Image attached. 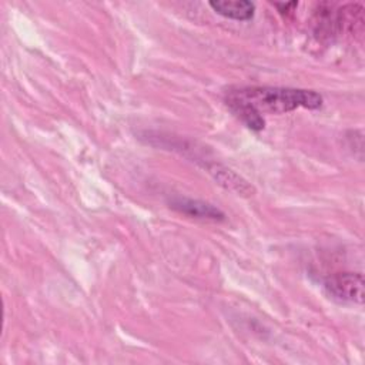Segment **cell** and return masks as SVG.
Listing matches in <instances>:
<instances>
[{
  "label": "cell",
  "mask_w": 365,
  "mask_h": 365,
  "mask_svg": "<svg viewBox=\"0 0 365 365\" xmlns=\"http://www.w3.org/2000/svg\"><path fill=\"white\" fill-rule=\"evenodd\" d=\"M210 173L215 177V180L221 185H224L225 188H228L231 191H237L238 194H245V192L252 191V188L247 184V181H244L240 175H237L230 168L214 164L212 167H210Z\"/></svg>",
  "instance_id": "cell-6"
},
{
  "label": "cell",
  "mask_w": 365,
  "mask_h": 365,
  "mask_svg": "<svg viewBox=\"0 0 365 365\" xmlns=\"http://www.w3.org/2000/svg\"><path fill=\"white\" fill-rule=\"evenodd\" d=\"M327 294L339 302H364V277L359 272H341L328 277L324 282Z\"/></svg>",
  "instance_id": "cell-2"
},
{
  "label": "cell",
  "mask_w": 365,
  "mask_h": 365,
  "mask_svg": "<svg viewBox=\"0 0 365 365\" xmlns=\"http://www.w3.org/2000/svg\"><path fill=\"white\" fill-rule=\"evenodd\" d=\"M227 98L248 104L259 114H284L299 107L315 110L322 106L317 91L289 87H241L228 91Z\"/></svg>",
  "instance_id": "cell-1"
},
{
  "label": "cell",
  "mask_w": 365,
  "mask_h": 365,
  "mask_svg": "<svg viewBox=\"0 0 365 365\" xmlns=\"http://www.w3.org/2000/svg\"><path fill=\"white\" fill-rule=\"evenodd\" d=\"M208 4L217 14L227 19L240 20V21L250 20L255 11V4L247 0H235V1L217 0V1H210Z\"/></svg>",
  "instance_id": "cell-4"
},
{
  "label": "cell",
  "mask_w": 365,
  "mask_h": 365,
  "mask_svg": "<svg viewBox=\"0 0 365 365\" xmlns=\"http://www.w3.org/2000/svg\"><path fill=\"white\" fill-rule=\"evenodd\" d=\"M225 101H227V106L230 107V110L251 130L254 131H259L264 128L265 125V120L262 117V114H259L255 108H252L251 106L248 104H244L241 101H237V100H232V98H227L225 97Z\"/></svg>",
  "instance_id": "cell-5"
},
{
  "label": "cell",
  "mask_w": 365,
  "mask_h": 365,
  "mask_svg": "<svg viewBox=\"0 0 365 365\" xmlns=\"http://www.w3.org/2000/svg\"><path fill=\"white\" fill-rule=\"evenodd\" d=\"M170 207L185 214L190 217L195 218H202V220H212V221H220L224 220V212L218 210L215 205L200 201V200H192V198H175L170 202Z\"/></svg>",
  "instance_id": "cell-3"
}]
</instances>
